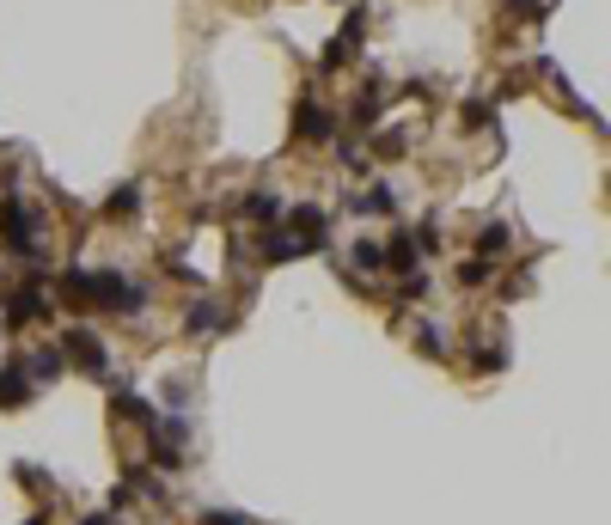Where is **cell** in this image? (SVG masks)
<instances>
[{"label":"cell","mask_w":611,"mask_h":525,"mask_svg":"<svg viewBox=\"0 0 611 525\" xmlns=\"http://www.w3.org/2000/svg\"><path fill=\"white\" fill-rule=\"evenodd\" d=\"M306 251H312V244L294 239V232H269V239H264V257L269 262H294V257H306Z\"/></svg>","instance_id":"obj_10"},{"label":"cell","mask_w":611,"mask_h":525,"mask_svg":"<svg viewBox=\"0 0 611 525\" xmlns=\"http://www.w3.org/2000/svg\"><path fill=\"white\" fill-rule=\"evenodd\" d=\"M31 318H49V300H43V287H19L13 300H6V324H31Z\"/></svg>","instance_id":"obj_6"},{"label":"cell","mask_w":611,"mask_h":525,"mask_svg":"<svg viewBox=\"0 0 611 525\" xmlns=\"http://www.w3.org/2000/svg\"><path fill=\"white\" fill-rule=\"evenodd\" d=\"M422 348H428V355H447V336H440L434 324H422Z\"/></svg>","instance_id":"obj_18"},{"label":"cell","mask_w":611,"mask_h":525,"mask_svg":"<svg viewBox=\"0 0 611 525\" xmlns=\"http://www.w3.org/2000/svg\"><path fill=\"white\" fill-rule=\"evenodd\" d=\"M355 214H398V190H391V183H373L367 202H355Z\"/></svg>","instance_id":"obj_14"},{"label":"cell","mask_w":611,"mask_h":525,"mask_svg":"<svg viewBox=\"0 0 611 525\" xmlns=\"http://www.w3.org/2000/svg\"><path fill=\"white\" fill-rule=\"evenodd\" d=\"M25 391L31 385H25V355H19V361L0 366V404H25Z\"/></svg>","instance_id":"obj_11"},{"label":"cell","mask_w":611,"mask_h":525,"mask_svg":"<svg viewBox=\"0 0 611 525\" xmlns=\"http://www.w3.org/2000/svg\"><path fill=\"white\" fill-rule=\"evenodd\" d=\"M348 257H355V269H386V262H379V244H373V239H361Z\"/></svg>","instance_id":"obj_16"},{"label":"cell","mask_w":611,"mask_h":525,"mask_svg":"<svg viewBox=\"0 0 611 525\" xmlns=\"http://www.w3.org/2000/svg\"><path fill=\"white\" fill-rule=\"evenodd\" d=\"M61 366H67V355L49 343V348H37V355H25V379H61Z\"/></svg>","instance_id":"obj_9"},{"label":"cell","mask_w":611,"mask_h":525,"mask_svg":"<svg viewBox=\"0 0 611 525\" xmlns=\"http://www.w3.org/2000/svg\"><path fill=\"white\" fill-rule=\"evenodd\" d=\"M92 300H98L104 312H117V318H135V312H141V287L129 282V275H117V269H98V275H92Z\"/></svg>","instance_id":"obj_1"},{"label":"cell","mask_w":611,"mask_h":525,"mask_svg":"<svg viewBox=\"0 0 611 525\" xmlns=\"http://www.w3.org/2000/svg\"><path fill=\"white\" fill-rule=\"evenodd\" d=\"M86 525H117V520H110V513H98V520H86Z\"/></svg>","instance_id":"obj_20"},{"label":"cell","mask_w":611,"mask_h":525,"mask_svg":"<svg viewBox=\"0 0 611 525\" xmlns=\"http://www.w3.org/2000/svg\"><path fill=\"white\" fill-rule=\"evenodd\" d=\"M489 251H508V226H502V221L483 226V257H489Z\"/></svg>","instance_id":"obj_17"},{"label":"cell","mask_w":611,"mask_h":525,"mask_svg":"<svg viewBox=\"0 0 611 525\" xmlns=\"http://www.w3.org/2000/svg\"><path fill=\"white\" fill-rule=\"evenodd\" d=\"M135 208H141V190H135V183H122L117 196H110V202H104V221H135Z\"/></svg>","instance_id":"obj_12"},{"label":"cell","mask_w":611,"mask_h":525,"mask_svg":"<svg viewBox=\"0 0 611 525\" xmlns=\"http://www.w3.org/2000/svg\"><path fill=\"white\" fill-rule=\"evenodd\" d=\"M239 214H244V221H251V226H269V221H275V214H282V202L257 190V196H244V202H239Z\"/></svg>","instance_id":"obj_13"},{"label":"cell","mask_w":611,"mask_h":525,"mask_svg":"<svg viewBox=\"0 0 611 525\" xmlns=\"http://www.w3.org/2000/svg\"><path fill=\"white\" fill-rule=\"evenodd\" d=\"M489 275H495V262H483V257H471L465 269H459V282H465V287H483Z\"/></svg>","instance_id":"obj_15"},{"label":"cell","mask_w":611,"mask_h":525,"mask_svg":"<svg viewBox=\"0 0 611 525\" xmlns=\"http://www.w3.org/2000/svg\"><path fill=\"white\" fill-rule=\"evenodd\" d=\"M61 355H74V366H86V373H104V366H110V348H104V336H92V330H67Z\"/></svg>","instance_id":"obj_4"},{"label":"cell","mask_w":611,"mask_h":525,"mask_svg":"<svg viewBox=\"0 0 611 525\" xmlns=\"http://www.w3.org/2000/svg\"><path fill=\"white\" fill-rule=\"evenodd\" d=\"M0 239L13 244V251H37V214H31L19 196L0 202Z\"/></svg>","instance_id":"obj_2"},{"label":"cell","mask_w":611,"mask_h":525,"mask_svg":"<svg viewBox=\"0 0 611 525\" xmlns=\"http://www.w3.org/2000/svg\"><path fill=\"white\" fill-rule=\"evenodd\" d=\"M202 525H251V520H239V513H214V507H208Z\"/></svg>","instance_id":"obj_19"},{"label":"cell","mask_w":611,"mask_h":525,"mask_svg":"<svg viewBox=\"0 0 611 525\" xmlns=\"http://www.w3.org/2000/svg\"><path fill=\"white\" fill-rule=\"evenodd\" d=\"M221 324H226V312L214 300H196L183 312V330H190V336H208V330H221Z\"/></svg>","instance_id":"obj_8"},{"label":"cell","mask_w":611,"mask_h":525,"mask_svg":"<svg viewBox=\"0 0 611 525\" xmlns=\"http://www.w3.org/2000/svg\"><path fill=\"white\" fill-rule=\"evenodd\" d=\"M287 226H294V239H306L312 251H318V239H325V208H312V202H300L294 214H287Z\"/></svg>","instance_id":"obj_7"},{"label":"cell","mask_w":611,"mask_h":525,"mask_svg":"<svg viewBox=\"0 0 611 525\" xmlns=\"http://www.w3.org/2000/svg\"><path fill=\"white\" fill-rule=\"evenodd\" d=\"M294 135H300V141H312V147H318V141H337V117H330L318 98H300V104H294Z\"/></svg>","instance_id":"obj_3"},{"label":"cell","mask_w":611,"mask_h":525,"mask_svg":"<svg viewBox=\"0 0 611 525\" xmlns=\"http://www.w3.org/2000/svg\"><path fill=\"white\" fill-rule=\"evenodd\" d=\"M513 6H526V13H532V0H513Z\"/></svg>","instance_id":"obj_21"},{"label":"cell","mask_w":611,"mask_h":525,"mask_svg":"<svg viewBox=\"0 0 611 525\" xmlns=\"http://www.w3.org/2000/svg\"><path fill=\"white\" fill-rule=\"evenodd\" d=\"M416 257H422V251H416L409 232H391V244H379V262H386L391 275H416Z\"/></svg>","instance_id":"obj_5"}]
</instances>
